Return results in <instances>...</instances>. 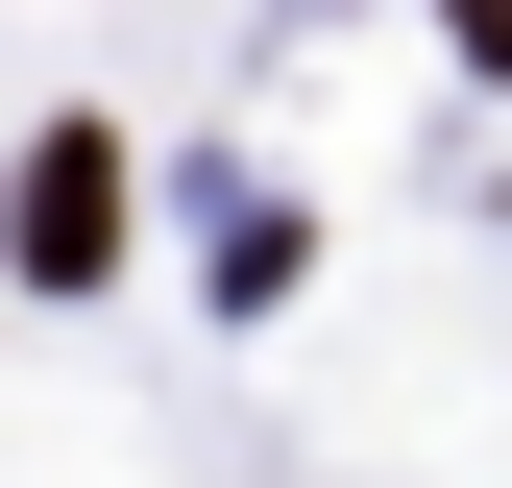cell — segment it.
Listing matches in <instances>:
<instances>
[{
	"mask_svg": "<svg viewBox=\"0 0 512 488\" xmlns=\"http://www.w3.org/2000/svg\"><path fill=\"white\" fill-rule=\"evenodd\" d=\"M0 269H49V293H98V269H122V147H98V122H49V147H25Z\"/></svg>",
	"mask_w": 512,
	"mask_h": 488,
	"instance_id": "6da1fadb",
	"label": "cell"
},
{
	"mask_svg": "<svg viewBox=\"0 0 512 488\" xmlns=\"http://www.w3.org/2000/svg\"><path fill=\"white\" fill-rule=\"evenodd\" d=\"M439 25H464V74H512V0H439Z\"/></svg>",
	"mask_w": 512,
	"mask_h": 488,
	"instance_id": "7a4b0ae2",
	"label": "cell"
}]
</instances>
